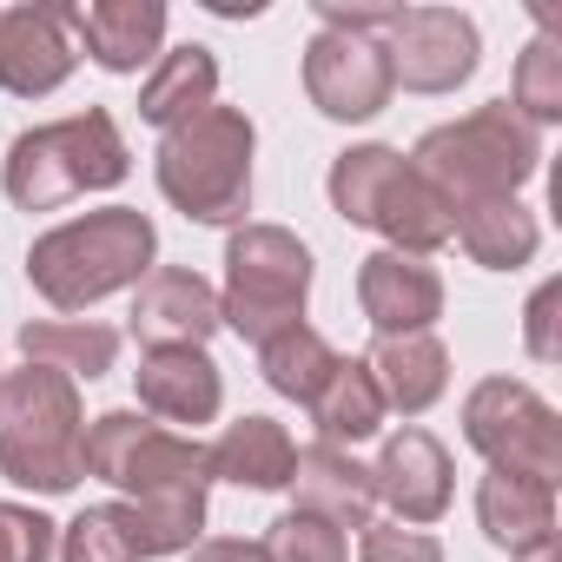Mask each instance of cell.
<instances>
[{"mask_svg":"<svg viewBox=\"0 0 562 562\" xmlns=\"http://www.w3.org/2000/svg\"><path fill=\"white\" fill-rule=\"evenodd\" d=\"M153 265H159V225L139 205H100L27 245V285L54 312H87L113 292H133Z\"/></svg>","mask_w":562,"mask_h":562,"instance_id":"cell-1","label":"cell"},{"mask_svg":"<svg viewBox=\"0 0 562 562\" xmlns=\"http://www.w3.org/2000/svg\"><path fill=\"white\" fill-rule=\"evenodd\" d=\"M0 476L34 496H67L87 476V404L80 384L21 364L0 371Z\"/></svg>","mask_w":562,"mask_h":562,"instance_id":"cell-2","label":"cell"},{"mask_svg":"<svg viewBox=\"0 0 562 562\" xmlns=\"http://www.w3.org/2000/svg\"><path fill=\"white\" fill-rule=\"evenodd\" d=\"M411 166L430 179V192L450 212L476 205V199H516L542 166V133L509 100H490L450 126H430L411 146Z\"/></svg>","mask_w":562,"mask_h":562,"instance_id":"cell-3","label":"cell"},{"mask_svg":"<svg viewBox=\"0 0 562 562\" xmlns=\"http://www.w3.org/2000/svg\"><path fill=\"white\" fill-rule=\"evenodd\" d=\"M251 153H258V126L238 106H205L199 120L159 133L153 179H159L166 205L186 212L192 225H245V212H251Z\"/></svg>","mask_w":562,"mask_h":562,"instance_id":"cell-4","label":"cell"},{"mask_svg":"<svg viewBox=\"0 0 562 562\" xmlns=\"http://www.w3.org/2000/svg\"><path fill=\"white\" fill-rule=\"evenodd\" d=\"M331 212L345 225H364L384 238V251L430 258L450 245V205L430 192V179L397 153V146H345L331 159Z\"/></svg>","mask_w":562,"mask_h":562,"instance_id":"cell-5","label":"cell"},{"mask_svg":"<svg viewBox=\"0 0 562 562\" xmlns=\"http://www.w3.org/2000/svg\"><path fill=\"white\" fill-rule=\"evenodd\" d=\"M126 172H133V153H126L106 106L34 126V133H21L8 146V159H0V186H8V199L21 212H54V205L80 199V192H113Z\"/></svg>","mask_w":562,"mask_h":562,"instance_id":"cell-6","label":"cell"},{"mask_svg":"<svg viewBox=\"0 0 562 562\" xmlns=\"http://www.w3.org/2000/svg\"><path fill=\"white\" fill-rule=\"evenodd\" d=\"M312 299V251L285 225H232L225 238V292H218V325L238 331L245 345H265L278 331L305 325Z\"/></svg>","mask_w":562,"mask_h":562,"instance_id":"cell-7","label":"cell"},{"mask_svg":"<svg viewBox=\"0 0 562 562\" xmlns=\"http://www.w3.org/2000/svg\"><path fill=\"white\" fill-rule=\"evenodd\" d=\"M87 476L113 483L126 503L212 490L205 443L186 437V430L153 424L146 411H100V417L87 424Z\"/></svg>","mask_w":562,"mask_h":562,"instance_id":"cell-8","label":"cell"},{"mask_svg":"<svg viewBox=\"0 0 562 562\" xmlns=\"http://www.w3.org/2000/svg\"><path fill=\"white\" fill-rule=\"evenodd\" d=\"M463 443L490 463V470H516L536 483L562 476V424L555 404L542 391H529L522 378H483L463 397Z\"/></svg>","mask_w":562,"mask_h":562,"instance_id":"cell-9","label":"cell"},{"mask_svg":"<svg viewBox=\"0 0 562 562\" xmlns=\"http://www.w3.org/2000/svg\"><path fill=\"white\" fill-rule=\"evenodd\" d=\"M384 60L404 93L437 100V93H457L463 80H476L483 34L463 8H397V21L384 34Z\"/></svg>","mask_w":562,"mask_h":562,"instance_id":"cell-10","label":"cell"},{"mask_svg":"<svg viewBox=\"0 0 562 562\" xmlns=\"http://www.w3.org/2000/svg\"><path fill=\"white\" fill-rule=\"evenodd\" d=\"M305 93L325 120L338 126H358V120H378L397 93L391 80V60H384V41H364V34H331L318 27L312 47H305Z\"/></svg>","mask_w":562,"mask_h":562,"instance_id":"cell-11","label":"cell"},{"mask_svg":"<svg viewBox=\"0 0 562 562\" xmlns=\"http://www.w3.org/2000/svg\"><path fill=\"white\" fill-rule=\"evenodd\" d=\"M80 47L67 27V0H27L0 8V87L14 100H47L74 80Z\"/></svg>","mask_w":562,"mask_h":562,"instance_id":"cell-12","label":"cell"},{"mask_svg":"<svg viewBox=\"0 0 562 562\" xmlns=\"http://www.w3.org/2000/svg\"><path fill=\"white\" fill-rule=\"evenodd\" d=\"M133 384H139V411H146L153 424H166V430H186V437L225 411V371L212 364L205 345L146 351L139 371H133Z\"/></svg>","mask_w":562,"mask_h":562,"instance_id":"cell-13","label":"cell"},{"mask_svg":"<svg viewBox=\"0 0 562 562\" xmlns=\"http://www.w3.org/2000/svg\"><path fill=\"white\" fill-rule=\"evenodd\" d=\"M371 483H378V503L391 509V522L424 529V522H437V516L450 509L457 470H450V450H443L430 430L404 424L397 437H384V450H378V463H371Z\"/></svg>","mask_w":562,"mask_h":562,"instance_id":"cell-14","label":"cell"},{"mask_svg":"<svg viewBox=\"0 0 562 562\" xmlns=\"http://www.w3.org/2000/svg\"><path fill=\"white\" fill-rule=\"evenodd\" d=\"M358 305L371 318L378 338H404V331H430L443 318V278L430 258L411 251H371L358 265Z\"/></svg>","mask_w":562,"mask_h":562,"instance_id":"cell-15","label":"cell"},{"mask_svg":"<svg viewBox=\"0 0 562 562\" xmlns=\"http://www.w3.org/2000/svg\"><path fill=\"white\" fill-rule=\"evenodd\" d=\"M218 331V292L186 265H153L133 285V338L146 351L166 345H205Z\"/></svg>","mask_w":562,"mask_h":562,"instance_id":"cell-16","label":"cell"},{"mask_svg":"<svg viewBox=\"0 0 562 562\" xmlns=\"http://www.w3.org/2000/svg\"><path fill=\"white\" fill-rule=\"evenodd\" d=\"M67 27L100 74H139L166 54V0H93L67 8Z\"/></svg>","mask_w":562,"mask_h":562,"instance_id":"cell-17","label":"cell"},{"mask_svg":"<svg viewBox=\"0 0 562 562\" xmlns=\"http://www.w3.org/2000/svg\"><path fill=\"white\" fill-rule=\"evenodd\" d=\"M384 411L397 417H424L443 391H450V351L437 331H404V338H378L371 358H364Z\"/></svg>","mask_w":562,"mask_h":562,"instance_id":"cell-18","label":"cell"},{"mask_svg":"<svg viewBox=\"0 0 562 562\" xmlns=\"http://www.w3.org/2000/svg\"><path fill=\"white\" fill-rule=\"evenodd\" d=\"M292 463L299 443L278 417H238L205 443L212 483H238V490H292Z\"/></svg>","mask_w":562,"mask_h":562,"instance_id":"cell-19","label":"cell"},{"mask_svg":"<svg viewBox=\"0 0 562 562\" xmlns=\"http://www.w3.org/2000/svg\"><path fill=\"white\" fill-rule=\"evenodd\" d=\"M292 490H299V509L338 522V529H364L378 516V483L371 470L351 457V450H331V443H312L299 450L292 463Z\"/></svg>","mask_w":562,"mask_h":562,"instance_id":"cell-20","label":"cell"},{"mask_svg":"<svg viewBox=\"0 0 562 562\" xmlns=\"http://www.w3.org/2000/svg\"><path fill=\"white\" fill-rule=\"evenodd\" d=\"M476 522L509 555H522L536 542H555V483H536V476H516V470H490L476 483Z\"/></svg>","mask_w":562,"mask_h":562,"instance_id":"cell-21","label":"cell"},{"mask_svg":"<svg viewBox=\"0 0 562 562\" xmlns=\"http://www.w3.org/2000/svg\"><path fill=\"white\" fill-rule=\"evenodd\" d=\"M450 238L483 271H522L536 258V245H542V225H536V212L522 199H476V205L450 212Z\"/></svg>","mask_w":562,"mask_h":562,"instance_id":"cell-22","label":"cell"},{"mask_svg":"<svg viewBox=\"0 0 562 562\" xmlns=\"http://www.w3.org/2000/svg\"><path fill=\"white\" fill-rule=\"evenodd\" d=\"M205 106H218V60H212V47L192 41V47L159 54L153 74H146V87H139V120L159 126V133H172V126L199 120Z\"/></svg>","mask_w":562,"mask_h":562,"instance_id":"cell-23","label":"cell"},{"mask_svg":"<svg viewBox=\"0 0 562 562\" xmlns=\"http://www.w3.org/2000/svg\"><path fill=\"white\" fill-rule=\"evenodd\" d=\"M21 351H27V364H47V371H60V378H106L113 364H120V331L113 325H100V318H27L21 325Z\"/></svg>","mask_w":562,"mask_h":562,"instance_id":"cell-24","label":"cell"},{"mask_svg":"<svg viewBox=\"0 0 562 562\" xmlns=\"http://www.w3.org/2000/svg\"><path fill=\"white\" fill-rule=\"evenodd\" d=\"M312 411V424H318V443H331V450H358L364 437H378L384 430V397H378V384H371V371H364V358H338L331 364V378L318 384V397L305 404Z\"/></svg>","mask_w":562,"mask_h":562,"instance_id":"cell-25","label":"cell"},{"mask_svg":"<svg viewBox=\"0 0 562 562\" xmlns=\"http://www.w3.org/2000/svg\"><path fill=\"white\" fill-rule=\"evenodd\" d=\"M54 555H60V562H153V536H146L139 509L120 496V503L80 509V516L60 529Z\"/></svg>","mask_w":562,"mask_h":562,"instance_id":"cell-26","label":"cell"},{"mask_svg":"<svg viewBox=\"0 0 562 562\" xmlns=\"http://www.w3.org/2000/svg\"><path fill=\"white\" fill-rule=\"evenodd\" d=\"M331 364H338V351H331V338L312 331V325H292V331H278V338L258 345L265 384H271L278 397H292V404H312L318 384L331 378Z\"/></svg>","mask_w":562,"mask_h":562,"instance_id":"cell-27","label":"cell"},{"mask_svg":"<svg viewBox=\"0 0 562 562\" xmlns=\"http://www.w3.org/2000/svg\"><path fill=\"white\" fill-rule=\"evenodd\" d=\"M509 106L542 133L562 120V41L542 27L522 54H516V80H509Z\"/></svg>","mask_w":562,"mask_h":562,"instance_id":"cell-28","label":"cell"},{"mask_svg":"<svg viewBox=\"0 0 562 562\" xmlns=\"http://www.w3.org/2000/svg\"><path fill=\"white\" fill-rule=\"evenodd\" d=\"M265 562H351V536L312 509H285L265 536Z\"/></svg>","mask_w":562,"mask_h":562,"instance_id":"cell-29","label":"cell"},{"mask_svg":"<svg viewBox=\"0 0 562 562\" xmlns=\"http://www.w3.org/2000/svg\"><path fill=\"white\" fill-rule=\"evenodd\" d=\"M358 555H364V562H443V542H437L430 529L371 516V522L358 529Z\"/></svg>","mask_w":562,"mask_h":562,"instance_id":"cell-30","label":"cell"},{"mask_svg":"<svg viewBox=\"0 0 562 562\" xmlns=\"http://www.w3.org/2000/svg\"><path fill=\"white\" fill-rule=\"evenodd\" d=\"M60 522H47L27 503H0V562H54Z\"/></svg>","mask_w":562,"mask_h":562,"instance_id":"cell-31","label":"cell"},{"mask_svg":"<svg viewBox=\"0 0 562 562\" xmlns=\"http://www.w3.org/2000/svg\"><path fill=\"white\" fill-rule=\"evenodd\" d=\"M318 21L331 34H364V41H384L391 21H397V0H318Z\"/></svg>","mask_w":562,"mask_h":562,"instance_id":"cell-32","label":"cell"},{"mask_svg":"<svg viewBox=\"0 0 562 562\" xmlns=\"http://www.w3.org/2000/svg\"><path fill=\"white\" fill-rule=\"evenodd\" d=\"M555 305H562V285L549 278V285H536V299L522 312V345H529L536 364H555L562 358V345H555Z\"/></svg>","mask_w":562,"mask_h":562,"instance_id":"cell-33","label":"cell"},{"mask_svg":"<svg viewBox=\"0 0 562 562\" xmlns=\"http://www.w3.org/2000/svg\"><path fill=\"white\" fill-rule=\"evenodd\" d=\"M186 555L192 562H265V542H251V536H199Z\"/></svg>","mask_w":562,"mask_h":562,"instance_id":"cell-34","label":"cell"},{"mask_svg":"<svg viewBox=\"0 0 562 562\" xmlns=\"http://www.w3.org/2000/svg\"><path fill=\"white\" fill-rule=\"evenodd\" d=\"M509 562H555V542H536V549H522V555H509Z\"/></svg>","mask_w":562,"mask_h":562,"instance_id":"cell-35","label":"cell"}]
</instances>
